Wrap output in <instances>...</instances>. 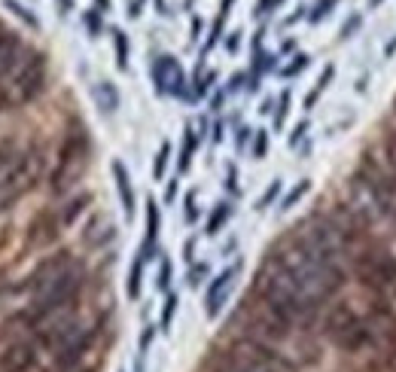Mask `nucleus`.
<instances>
[{
  "label": "nucleus",
  "mask_w": 396,
  "mask_h": 372,
  "mask_svg": "<svg viewBox=\"0 0 396 372\" xmlns=\"http://www.w3.org/2000/svg\"><path fill=\"white\" fill-rule=\"evenodd\" d=\"M174 308H177V296H168V306H165V315H162V327L168 329V324H171L174 317Z\"/></svg>",
  "instance_id": "nucleus-26"
},
{
  "label": "nucleus",
  "mask_w": 396,
  "mask_h": 372,
  "mask_svg": "<svg viewBox=\"0 0 396 372\" xmlns=\"http://www.w3.org/2000/svg\"><path fill=\"white\" fill-rule=\"evenodd\" d=\"M196 217H198V210H196V196H189V199H186V220L192 223Z\"/></svg>",
  "instance_id": "nucleus-29"
},
{
  "label": "nucleus",
  "mask_w": 396,
  "mask_h": 372,
  "mask_svg": "<svg viewBox=\"0 0 396 372\" xmlns=\"http://www.w3.org/2000/svg\"><path fill=\"white\" fill-rule=\"evenodd\" d=\"M113 49H116V62H119V67L129 71V37H125V31H119V28L113 31Z\"/></svg>",
  "instance_id": "nucleus-16"
},
{
  "label": "nucleus",
  "mask_w": 396,
  "mask_h": 372,
  "mask_svg": "<svg viewBox=\"0 0 396 372\" xmlns=\"http://www.w3.org/2000/svg\"><path fill=\"white\" fill-rule=\"evenodd\" d=\"M153 80L159 92H165V95H180L183 92V83H186V77H183V67L177 64L174 55H162L153 67Z\"/></svg>",
  "instance_id": "nucleus-9"
},
{
  "label": "nucleus",
  "mask_w": 396,
  "mask_h": 372,
  "mask_svg": "<svg viewBox=\"0 0 396 372\" xmlns=\"http://www.w3.org/2000/svg\"><path fill=\"white\" fill-rule=\"evenodd\" d=\"M393 104H396V98H393Z\"/></svg>",
  "instance_id": "nucleus-34"
},
{
  "label": "nucleus",
  "mask_w": 396,
  "mask_h": 372,
  "mask_svg": "<svg viewBox=\"0 0 396 372\" xmlns=\"http://www.w3.org/2000/svg\"><path fill=\"white\" fill-rule=\"evenodd\" d=\"M113 180H116V189H119V201H122V210L125 217H134V186H131V177L125 171L122 162H113Z\"/></svg>",
  "instance_id": "nucleus-12"
},
{
  "label": "nucleus",
  "mask_w": 396,
  "mask_h": 372,
  "mask_svg": "<svg viewBox=\"0 0 396 372\" xmlns=\"http://www.w3.org/2000/svg\"><path fill=\"white\" fill-rule=\"evenodd\" d=\"M86 24H89V31H91V37H98V31H101V22H98V15H86Z\"/></svg>",
  "instance_id": "nucleus-28"
},
{
  "label": "nucleus",
  "mask_w": 396,
  "mask_h": 372,
  "mask_svg": "<svg viewBox=\"0 0 396 372\" xmlns=\"http://www.w3.org/2000/svg\"><path fill=\"white\" fill-rule=\"evenodd\" d=\"M37 174H40V159L37 156H34V153H19V156H15V165H13L10 177H6L3 186H0V208L19 201L24 192L34 186Z\"/></svg>",
  "instance_id": "nucleus-7"
},
{
  "label": "nucleus",
  "mask_w": 396,
  "mask_h": 372,
  "mask_svg": "<svg viewBox=\"0 0 396 372\" xmlns=\"http://www.w3.org/2000/svg\"><path fill=\"white\" fill-rule=\"evenodd\" d=\"M95 101H98V107L104 110V113H113V110L119 107V92H116L113 83L101 80L98 86H95Z\"/></svg>",
  "instance_id": "nucleus-13"
},
{
  "label": "nucleus",
  "mask_w": 396,
  "mask_h": 372,
  "mask_svg": "<svg viewBox=\"0 0 396 372\" xmlns=\"http://www.w3.org/2000/svg\"><path fill=\"white\" fill-rule=\"evenodd\" d=\"M15 150H0V186H3V180L10 177V171H13V165H15Z\"/></svg>",
  "instance_id": "nucleus-19"
},
{
  "label": "nucleus",
  "mask_w": 396,
  "mask_h": 372,
  "mask_svg": "<svg viewBox=\"0 0 396 372\" xmlns=\"http://www.w3.org/2000/svg\"><path fill=\"white\" fill-rule=\"evenodd\" d=\"M3 6H6V10H13V13L19 15V19H22L24 24H31V28H37V24H40V22H37V15H31V13L19 3V0H3Z\"/></svg>",
  "instance_id": "nucleus-18"
},
{
  "label": "nucleus",
  "mask_w": 396,
  "mask_h": 372,
  "mask_svg": "<svg viewBox=\"0 0 396 372\" xmlns=\"http://www.w3.org/2000/svg\"><path fill=\"white\" fill-rule=\"evenodd\" d=\"M232 324L241 329V339L265 345V348H272L274 354H281L284 360H290L286 357L290 348H299V329L302 327L286 315H281L274 306H268L259 293H250L247 299L241 302V308L235 311Z\"/></svg>",
  "instance_id": "nucleus-2"
},
{
  "label": "nucleus",
  "mask_w": 396,
  "mask_h": 372,
  "mask_svg": "<svg viewBox=\"0 0 396 372\" xmlns=\"http://www.w3.org/2000/svg\"><path fill=\"white\" fill-rule=\"evenodd\" d=\"M171 284V263H168V259H162V269H159V287H165Z\"/></svg>",
  "instance_id": "nucleus-25"
},
{
  "label": "nucleus",
  "mask_w": 396,
  "mask_h": 372,
  "mask_svg": "<svg viewBox=\"0 0 396 372\" xmlns=\"http://www.w3.org/2000/svg\"><path fill=\"white\" fill-rule=\"evenodd\" d=\"M6 34H10V31H6V28H3V24H0V46H3V40H6Z\"/></svg>",
  "instance_id": "nucleus-31"
},
{
  "label": "nucleus",
  "mask_w": 396,
  "mask_h": 372,
  "mask_svg": "<svg viewBox=\"0 0 396 372\" xmlns=\"http://www.w3.org/2000/svg\"><path fill=\"white\" fill-rule=\"evenodd\" d=\"M272 259L290 275V281L296 284L314 306H320V302H326L330 296H335L344 284V269L342 266L320 259L317 253L302 248L293 235L272 250Z\"/></svg>",
  "instance_id": "nucleus-1"
},
{
  "label": "nucleus",
  "mask_w": 396,
  "mask_h": 372,
  "mask_svg": "<svg viewBox=\"0 0 396 372\" xmlns=\"http://www.w3.org/2000/svg\"><path fill=\"white\" fill-rule=\"evenodd\" d=\"M156 238H159V208H156V201L149 199L147 201V244H143V257H149Z\"/></svg>",
  "instance_id": "nucleus-14"
},
{
  "label": "nucleus",
  "mask_w": 396,
  "mask_h": 372,
  "mask_svg": "<svg viewBox=\"0 0 396 372\" xmlns=\"http://www.w3.org/2000/svg\"><path fill=\"white\" fill-rule=\"evenodd\" d=\"M223 363L241 369V372H293V363L284 360L281 354L250 339H235L223 348Z\"/></svg>",
  "instance_id": "nucleus-6"
},
{
  "label": "nucleus",
  "mask_w": 396,
  "mask_h": 372,
  "mask_svg": "<svg viewBox=\"0 0 396 372\" xmlns=\"http://www.w3.org/2000/svg\"><path fill=\"white\" fill-rule=\"evenodd\" d=\"M229 217H232V205H226V201H220V205L214 208V214H210L207 220V232L214 235V232H220L226 223H229Z\"/></svg>",
  "instance_id": "nucleus-15"
},
{
  "label": "nucleus",
  "mask_w": 396,
  "mask_h": 372,
  "mask_svg": "<svg viewBox=\"0 0 396 372\" xmlns=\"http://www.w3.org/2000/svg\"><path fill=\"white\" fill-rule=\"evenodd\" d=\"M384 153H387V165H390V171H393V177H396V131L387 138V147H384ZM396 186V183H393Z\"/></svg>",
  "instance_id": "nucleus-23"
},
{
  "label": "nucleus",
  "mask_w": 396,
  "mask_h": 372,
  "mask_svg": "<svg viewBox=\"0 0 396 372\" xmlns=\"http://www.w3.org/2000/svg\"><path fill=\"white\" fill-rule=\"evenodd\" d=\"M80 287H82V266L77 259L67 257V253L46 259L31 278V306H28L31 320L43 317L55 308L73 306Z\"/></svg>",
  "instance_id": "nucleus-3"
},
{
  "label": "nucleus",
  "mask_w": 396,
  "mask_h": 372,
  "mask_svg": "<svg viewBox=\"0 0 396 372\" xmlns=\"http://www.w3.org/2000/svg\"><path fill=\"white\" fill-rule=\"evenodd\" d=\"M214 372H241V369H235V366H229V363H223V360H220V366H217Z\"/></svg>",
  "instance_id": "nucleus-30"
},
{
  "label": "nucleus",
  "mask_w": 396,
  "mask_h": 372,
  "mask_svg": "<svg viewBox=\"0 0 396 372\" xmlns=\"http://www.w3.org/2000/svg\"><path fill=\"white\" fill-rule=\"evenodd\" d=\"M98 6H101V10H107V6H110V0H98Z\"/></svg>",
  "instance_id": "nucleus-32"
},
{
  "label": "nucleus",
  "mask_w": 396,
  "mask_h": 372,
  "mask_svg": "<svg viewBox=\"0 0 396 372\" xmlns=\"http://www.w3.org/2000/svg\"><path fill=\"white\" fill-rule=\"evenodd\" d=\"M277 189H281V183H277V180H274L272 186H268V192H265V196H263V199H259V205H256V208H259V210H263V208H268V201H272V199L277 196Z\"/></svg>",
  "instance_id": "nucleus-27"
},
{
  "label": "nucleus",
  "mask_w": 396,
  "mask_h": 372,
  "mask_svg": "<svg viewBox=\"0 0 396 372\" xmlns=\"http://www.w3.org/2000/svg\"><path fill=\"white\" fill-rule=\"evenodd\" d=\"M43 83H46V58L24 46L0 71V101L6 107H22L43 89Z\"/></svg>",
  "instance_id": "nucleus-4"
},
{
  "label": "nucleus",
  "mask_w": 396,
  "mask_h": 372,
  "mask_svg": "<svg viewBox=\"0 0 396 372\" xmlns=\"http://www.w3.org/2000/svg\"><path fill=\"white\" fill-rule=\"evenodd\" d=\"M140 275H143V257L134 259V266L129 272V296H131V299H138V296H140Z\"/></svg>",
  "instance_id": "nucleus-17"
},
{
  "label": "nucleus",
  "mask_w": 396,
  "mask_h": 372,
  "mask_svg": "<svg viewBox=\"0 0 396 372\" xmlns=\"http://www.w3.org/2000/svg\"><path fill=\"white\" fill-rule=\"evenodd\" d=\"M241 266H232L226 269V272H220L214 278V284L207 287V317H217L220 315V308L226 306V299H229V290L235 284V275H238Z\"/></svg>",
  "instance_id": "nucleus-10"
},
{
  "label": "nucleus",
  "mask_w": 396,
  "mask_h": 372,
  "mask_svg": "<svg viewBox=\"0 0 396 372\" xmlns=\"http://www.w3.org/2000/svg\"><path fill=\"white\" fill-rule=\"evenodd\" d=\"M265 150H268V138H265V131H259V134H256V143H254V156L263 159Z\"/></svg>",
  "instance_id": "nucleus-24"
},
{
  "label": "nucleus",
  "mask_w": 396,
  "mask_h": 372,
  "mask_svg": "<svg viewBox=\"0 0 396 372\" xmlns=\"http://www.w3.org/2000/svg\"><path fill=\"white\" fill-rule=\"evenodd\" d=\"M168 156H171V143H162L159 147V156H156V165H153V174H156V180H162L165 177V165H168Z\"/></svg>",
  "instance_id": "nucleus-21"
},
{
  "label": "nucleus",
  "mask_w": 396,
  "mask_h": 372,
  "mask_svg": "<svg viewBox=\"0 0 396 372\" xmlns=\"http://www.w3.org/2000/svg\"><path fill=\"white\" fill-rule=\"evenodd\" d=\"M86 165H89V138H86V129L73 125L71 134L64 138L61 143V156H58V165L52 171V189L58 196H64L67 189H73L82 174H86Z\"/></svg>",
  "instance_id": "nucleus-5"
},
{
  "label": "nucleus",
  "mask_w": 396,
  "mask_h": 372,
  "mask_svg": "<svg viewBox=\"0 0 396 372\" xmlns=\"http://www.w3.org/2000/svg\"><path fill=\"white\" fill-rule=\"evenodd\" d=\"M357 269H360V275H363V281L369 287H375V290H387V287L396 284V259L390 253L369 250V253H363Z\"/></svg>",
  "instance_id": "nucleus-8"
},
{
  "label": "nucleus",
  "mask_w": 396,
  "mask_h": 372,
  "mask_svg": "<svg viewBox=\"0 0 396 372\" xmlns=\"http://www.w3.org/2000/svg\"><path fill=\"white\" fill-rule=\"evenodd\" d=\"M308 189H311V180H302L299 186H293V189H290V192H286V199H284V205H281V208H284V210H290V208H293V205H296V201H299L302 196H305V192H308Z\"/></svg>",
  "instance_id": "nucleus-20"
},
{
  "label": "nucleus",
  "mask_w": 396,
  "mask_h": 372,
  "mask_svg": "<svg viewBox=\"0 0 396 372\" xmlns=\"http://www.w3.org/2000/svg\"><path fill=\"white\" fill-rule=\"evenodd\" d=\"M61 6H64V10H71V6H73V0H61Z\"/></svg>",
  "instance_id": "nucleus-33"
},
{
  "label": "nucleus",
  "mask_w": 396,
  "mask_h": 372,
  "mask_svg": "<svg viewBox=\"0 0 396 372\" xmlns=\"http://www.w3.org/2000/svg\"><path fill=\"white\" fill-rule=\"evenodd\" d=\"M31 363H34V345L28 342L13 345L10 351L0 354V372H28Z\"/></svg>",
  "instance_id": "nucleus-11"
},
{
  "label": "nucleus",
  "mask_w": 396,
  "mask_h": 372,
  "mask_svg": "<svg viewBox=\"0 0 396 372\" xmlns=\"http://www.w3.org/2000/svg\"><path fill=\"white\" fill-rule=\"evenodd\" d=\"M192 150H196V134H192V129H186V143H183V156H180V171H186L189 168Z\"/></svg>",
  "instance_id": "nucleus-22"
}]
</instances>
